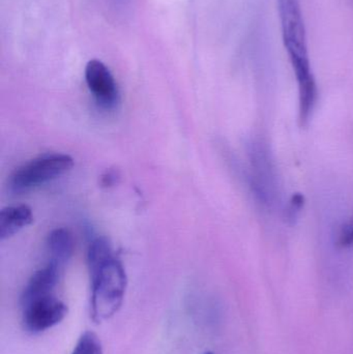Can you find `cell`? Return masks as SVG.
<instances>
[{"label": "cell", "instance_id": "cell-4", "mask_svg": "<svg viewBox=\"0 0 353 354\" xmlns=\"http://www.w3.org/2000/svg\"><path fill=\"white\" fill-rule=\"evenodd\" d=\"M74 160L66 153H50L27 162L10 176V185L15 192H24L54 180L68 174Z\"/></svg>", "mask_w": 353, "mask_h": 354}, {"label": "cell", "instance_id": "cell-6", "mask_svg": "<svg viewBox=\"0 0 353 354\" xmlns=\"http://www.w3.org/2000/svg\"><path fill=\"white\" fill-rule=\"evenodd\" d=\"M85 79L87 86L99 107L112 110L120 102V91L115 79L109 68L99 62L93 59L85 68Z\"/></svg>", "mask_w": 353, "mask_h": 354}, {"label": "cell", "instance_id": "cell-1", "mask_svg": "<svg viewBox=\"0 0 353 354\" xmlns=\"http://www.w3.org/2000/svg\"><path fill=\"white\" fill-rule=\"evenodd\" d=\"M282 37L298 87V122L306 127L318 99V88L311 68L306 28L298 0H277Z\"/></svg>", "mask_w": 353, "mask_h": 354}, {"label": "cell", "instance_id": "cell-8", "mask_svg": "<svg viewBox=\"0 0 353 354\" xmlns=\"http://www.w3.org/2000/svg\"><path fill=\"white\" fill-rule=\"evenodd\" d=\"M32 210L27 205L8 206L0 212V239H10L32 223Z\"/></svg>", "mask_w": 353, "mask_h": 354}, {"label": "cell", "instance_id": "cell-3", "mask_svg": "<svg viewBox=\"0 0 353 354\" xmlns=\"http://www.w3.org/2000/svg\"><path fill=\"white\" fill-rule=\"evenodd\" d=\"M250 185L257 201L273 207L279 201L280 183L273 156L265 141L255 139L249 143Z\"/></svg>", "mask_w": 353, "mask_h": 354}, {"label": "cell", "instance_id": "cell-5", "mask_svg": "<svg viewBox=\"0 0 353 354\" xmlns=\"http://www.w3.org/2000/svg\"><path fill=\"white\" fill-rule=\"evenodd\" d=\"M66 314V304L51 295L23 307V326L27 332L39 334L57 326Z\"/></svg>", "mask_w": 353, "mask_h": 354}, {"label": "cell", "instance_id": "cell-10", "mask_svg": "<svg viewBox=\"0 0 353 354\" xmlns=\"http://www.w3.org/2000/svg\"><path fill=\"white\" fill-rule=\"evenodd\" d=\"M70 354H103L101 340L93 332H85Z\"/></svg>", "mask_w": 353, "mask_h": 354}, {"label": "cell", "instance_id": "cell-11", "mask_svg": "<svg viewBox=\"0 0 353 354\" xmlns=\"http://www.w3.org/2000/svg\"><path fill=\"white\" fill-rule=\"evenodd\" d=\"M305 197L302 194L296 193L292 195L288 201L287 207L285 210V218L289 224H294L298 220L303 207H304Z\"/></svg>", "mask_w": 353, "mask_h": 354}, {"label": "cell", "instance_id": "cell-9", "mask_svg": "<svg viewBox=\"0 0 353 354\" xmlns=\"http://www.w3.org/2000/svg\"><path fill=\"white\" fill-rule=\"evenodd\" d=\"M75 241L72 233L66 228H56L48 235L47 251L50 263L61 268L72 257Z\"/></svg>", "mask_w": 353, "mask_h": 354}, {"label": "cell", "instance_id": "cell-2", "mask_svg": "<svg viewBox=\"0 0 353 354\" xmlns=\"http://www.w3.org/2000/svg\"><path fill=\"white\" fill-rule=\"evenodd\" d=\"M91 281V317L102 322L111 318L122 307L126 289V274L115 256L95 270H89Z\"/></svg>", "mask_w": 353, "mask_h": 354}, {"label": "cell", "instance_id": "cell-7", "mask_svg": "<svg viewBox=\"0 0 353 354\" xmlns=\"http://www.w3.org/2000/svg\"><path fill=\"white\" fill-rule=\"evenodd\" d=\"M60 270L53 263H48L45 268L35 272L29 279L21 297L22 307L37 301L51 297L59 279Z\"/></svg>", "mask_w": 353, "mask_h": 354}, {"label": "cell", "instance_id": "cell-13", "mask_svg": "<svg viewBox=\"0 0 353 354\" xmlns=\"http://www.w3.org/2000/svg\"><path fill=\"white\" fill-rule=\"evenodd\" d=\"M204 354H213V353H204Z\"/></svg>", "mask_w": 353, "mask_h": 354}, {"label": "cell", "instance_id": "cell-12", "mask_svg": "<svg viewBox=\"0 0 353 354\" xmlns=\"http://www.w3.org/2000/svg\"><path fill=\"white\" fill-rule=\"evenodd\" d=\"M337 243L341 249H352L353 248V221L341 229Z\"/></svg>", "mask_w": 353, "mask_h": 354}]
</instances>
